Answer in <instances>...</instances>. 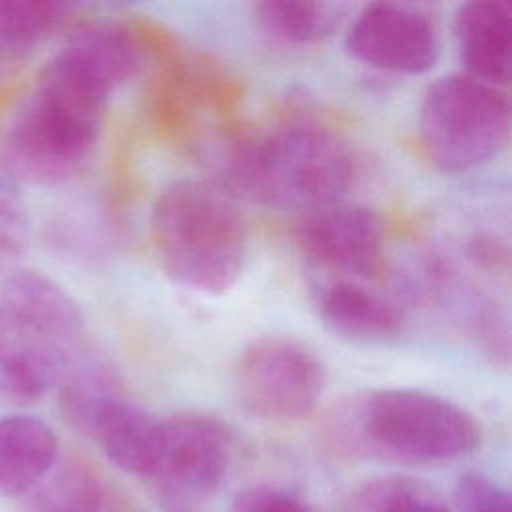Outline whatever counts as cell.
I'll list each match as a JSON object with an SVG mask.
<instances>
[{"instance_id": "2", "label": "cell", "mask_w": 512, "mask_h": 512, "mask_svg": "<svg viewBox=\"0 0 512 512\" xmlns=\"http://www.w3.org/2000/svg\"><path fill=\"white\" fill-rule=\"evenodd\" d=\"M322 434L348 458L430 464L478 448L482 428L460 404L416 388L364 390L330 410Z\"/></svg>"}, {"instance_id": "13", "label": "cell", "mask_w": 512, "mask_h": 512, "mask_svg": "<svg viewBox=\"0 0 512 512\" xmlns=\"http://www.w3.org/2000/svg\"><path fill=\"white\" fill-rule=\"evenodd\" d=\"M54 56L112 96L140 72L144 48L126 24L94 20L74 28Z\"/></svg>"}, {"instance_id": "20", "label": "cell", "mask_w": 512, "mask_h": 512, "mask_svg": "<svg viewBox=\"0 0 512 512\" xmlns=\"http://www.w3.org/2000/svg\"><path fill=\"white\" fill-rule=\"evenodd\" d=\"M346 512H450L444 498L424 480L384 476L360 486Z\"/></svg>"}, {"instance_id": "7", "label": "cell", "mask_w": 512, "mask_h": 512, "mask_svg": "<svg viewBox=\"0 0 512 512\" xmlns=\"http://www.w3.org/2000/svg\"><path fill=\"white\" fill-rule=\"evenodd\" d=\"M230 450L232 434L214 416L186 412L164 418L144 480L168 508L186 512L218 490Z\"/></svg>"}, {"instance_id": "5", "label": "cell", "mask_w": 512, "mask_h": 512, "mask_svg": "<svg viewBox=\"0 0 512 512\" xmlns=\"http://www.w3.org/2000/svg\"><path fill=\"white\" fill-rule=\"evenodd\" d=\"M510 138V100L504 88L464 72L430 82L418 106V140L430 164L464 174L496 158Z\"/></svg>"}, {"instance_id": "23", "label": "cell", "mask_w": 512, "mask_h": 512, "mask_svg": "<svg viewBox=\"0 0 512 512\" xmlns=\"http://www.w3.org/2000/svg\"><path fill=\"white\" fill-rule=\"evenodd\" d=\"M230 512H314L294 494L274 486H250L242 490Z\"/></svg>"}, {"instance_id": "10", "label": "cell", "mask_w": 512, "mask_h": 512, "mask_svg": "<svg viewBox=\"0 0 512 512\" xmlns=\"http://www.w3.org/2000/svg\"><path fill=\"white\" fill-rule=\"evenodd\" d=\"M312 306L328 332L354 344H388L404 330V316L396 302L352 278L320 284Z\"/></svg>"}, {"instance_id": "12", "label": "cell", "mask_w": 512, "mask_h": 512, "mask_svg": "<svg viewBox=\"0 0 512 512\" xmlns=\"http://www.w3.org/2000/svg\"><path fill=\"white\" fill-rule=\"evenodd\" d=\"M70 356L0 306V398L36 402L58 386Z\"/></svg>"}, {"instance_id": "24", "label": "cell", "mask_w": 512, "mask_h": 512, "mask_svg": "<svg viewBox=\"0 0 512 512\" xmlns=\"http://www.w3.org/2000/svg\"><path fill=\"white\" fill-rule=\"evenodd\" d=\"M22 62L24 60L14 52V48L6 42L2 30H0V80L6 78L8 74H12L16 70V66Z\"/></svg>"}, {"instance_id": "1", "label": "cell", "mask_w": 512, "mask_h": 512, "mask_svg": "<svg viewBox=\"0 0 512 512\" xmlns=\"http://www.w3.org/2000/svg\"><path fill=\"white\" fill-rule=\"evenodd\" d=\"M354 178V150L336 130L290 120L238 138L218 184L236 200L304 214L344 200Z\"/></svg>"}, {"instance_id": "18", "label": "cell", "mask_w": 512, "mask_h": 512, "mask_svg": "<svg viewBox=\"0 0 512 512\" xmlns=\"http://www.w3.org/2000/svg\"><path fill=\"white\" fill-rule=\"evenodd\" d=\"M258 24L276 40L296 46L316 44L332 36L346 14L338 2L268 0L256 4Z\"/></svg>"}, {"instance_id": "9", "label": "cell", "mask_w": 512, "mask_h": 512, "mask_svg": "<svg viewBox=\"0 0 512 512\" xmlns=\"http://www.w3.org/2000/svg\"><path fill=\"white\" fill-rule=\"evenodd\" d=\"M296 244L324 270L352 280L370 278L384 264L386 228L376 210L340 200L304 212L296 226Z\"/></svg>"}, {"instance_id": "14", "label": "cell", "mask_w": 512, "mask_h": 512, "mask_svg": "<svg viewBox=\"0 0 512 512\" xmlns=\"http://www.w3.org/2000/svg\"><path fill=\"white\" fill-rule=\"evenodd\" d=\"M454 40L464 74L504 88L512 70V4L472 0L454 16Z\"/></svg>"}, {"instance_id": "3", "label": "cell", "mask_w": 512, "mask_h": 512, "mask_svg": "<svg viewBox=\"0 0 512 512\" xmlns=\"http://www.w3.org/2000/svg\"><path fill=\"white\" fill-rule=\"evenodd\" d=\"M150 236L164 276L202 296L230 292L250 258L238 200L212 180L184 178L164 188L152 206Z\"/></svg>"}, {"instance_id": "11", "label": "cell", "mask_w": 512, "mask_h": 512, "mask_svg": "<svg viewBox=\"0 0 512 512\" xmlns=\"http://www.w3.org/2000/svg\"><path fill=\"white\" fill-rule=\"evenodd\" d=\"M0 306L72 356L84 334V314L72 294L40 270H12L0 286Z\"/></svg>"}, {"instance_id": "6", "label": "cell", "mask_w": 512, "mask_h": 512, "mask_svg": "<svg viewBox=\"0 0 512 512\" xmlns=\"http://www.w3.org/2000/svg\"><path fill=\"white\" fill-rule=\"evenodd\" d=\"M232 386L254 416L294 422L310 416L326 388V368L312 348L292 338L266 336L236 358Z\"/></svg>"}, {"instance_id": "16", "label": "cell", "mask_w": 512, "mask_h": 512, "mask_svg": "<svg viewBox=\"0 0 512 512\" xmlns=\"http://www.w3.org/2000/svg\"><path fill=\"white\" fill-rule=\"evenodd\" d=\"M58 440L54 430L30 414L0 418V496L32 492L54 468Z\"/></svg>"}, {"instance_id": "21", "label": "cell", "mask_w": 512, "mask_h": 512, "mask_svg": "<svg viewBox=\"0 0 512 512\" xmlns=\"http://www.w3.org/2000/svg\"><path fill=\"white\" fill-rule=\"evenodd\" d=\"M18 180L0 168V272L14 266L26 248L28 216Z\"/></svg>"}, {"instance_id": "22", "label": "cell", "mask_w": 512, "mask_h": 512, "mask_svg": "<svg viewBox=\"0 0 512 512\" xmlns=\"http://www.w3.org/2000/svg\"><path fill=\"white\" fill-rule=\"evenodd\" d=\"M460 512H512L510 496L488 476L464 474L454 490Z\"/></svg>"}, {"instance_id": "19", "label": "cell", "mask_w": 512, "mask_h": 512, "mask_svg": "<svg viewBox=\"0 0 512 512\" xmlns=\"http://www.w3.org/2000/svg\"><path fill=\"white\" fill-rule=\"evenodd\" d=\"M74 6L54 0H0V30L14 52L26 60L70 16Z\"/></svg>"}, {"instance_id": "17", "label": "cell", "mask_w": 512, "mask_h": 512, "mask_svg": "<svg viewBox=\"0 0 512 512\" xmlns=\"http://www.w3.org/2000/svg\"><path fill=\"white\" fill-rule=\"evenodd\" d=\"M28 512H114V500L90 464L68 460L32 490Z\"/></svg>"}, {"instance_id": "8", "label": "cell", "mask_w": 512, "mask_h": 512, "mask_svg": "<svg viewBox=\"0 0 512 512\" xmlns=\"http://www.w3.org/2000/svg\"><path fill=\"white\" fill-rule=\"evenodd\" d=\"M350 58L374 70L416 76L434 68L442 38L436 18L418 4H366L344 36Z\"/></svg>"}, {"instance_id": "4", "label": "cell", "mask_w": 512, "mask_h": 512, "mask_svg": "<svg viewBox=\"0 0 512 512\" xmlns=\"http://www.w3.org/2000/svg\"><path fill=\"white\" fill-rule=\"evenodd\" d=\"M108 100L50 58L8 124V172L36 186H60L78 176L100 140Z\"/></svg>"}, {"instance_id": "15", "label": "cell", "mask_w": 512, "mask_h": 512, "mask_svg": "<svg viewBox=\"0 0 512 512\" xmlns=\"http://www.w3.org/2000/svg\"><path fill=\"white\" fill-rule=\"evenodd\" d=\"M158 432L160 420L128 400L124 390L102 400L82 428L114 466L142 478L150 470Z\"/></svg>"}]
</instances>
